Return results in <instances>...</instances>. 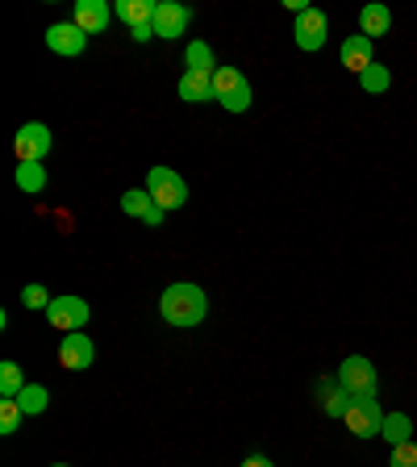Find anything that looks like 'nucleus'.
Segmentation results:
<instances>
[{"label": "nucleus", "mask_w": 417, "mask_h": 467, "mask_svg": "<svg viewBox=\"0 0 417 467\" xmlns=\"http://www.w3.org/2000/svg\"><path fill=\"white\" fill-rule=\"evenodd\" d=\"M159 313H163V321H172V326H201L204 313H209V296H204V288H196V284H172V288L159 296Z\"/></svg>", "instance_id": "obj_1"}, {"label": "nucleus", "mask_w": 417, "mask_h": 467, "mask_svg": "<svg viewBox=\"0 0 417 467\" xmlns=\"http://www.w3.org/2000/svg\"><path fill=\"white\" fill-rule=\"evenodd\" d=\"M146 192H151V201H155L159 209H184L188 204L184 175L172 171V167H151V171H146Z\"/></svg>", "instance_id": "obj_2"}, {"label": "nucleus", "mask_w": 417, "mask_h": 467, "mask_svg": "<svg viewBox=\"0 0 417 467\" xmlns=\"http://www.w3.org/2000/svg\"><path fill=\"white\" fill-rule=\"evenodd\" d=\"M214 92H217V105L230 109V113H246V109H251V79L238 67H217Z\"/></svg>", "instance_id": "obj_3"}, {"label": "nucleus", "mask_w": 417, "mask_h": 467, "mask_svg": "<svg viewBox=\"0 0 417 467\" xmlns=\"http://www.w3.org/2000/svg\"><path fill=\"white\" fill-rule=\"evenodd\" d=\"M339 384L355 400H376L380 376H376V368H371V359H363V355H350V359H342V368H339Z\"/></svg>", "instance_id": "obj_4"}, {"label": "nucleus", "mask_w": 417, "mask_h": 467, "mask_svg": "<svg viewBox=\"0 0 417 467\" xmlns=\"http://www.w3.org/2000/svg\"><path fill=\"white\" fill-rule=\"evenodd\" d=\"M47 321L63 334H76L92 321V309H88V301H79V296H55L47 309Z\"/></svg>", "instance_id": "obj_5"}, {"label": "nucleus", "mask_w": 417, "mask_h": 467, "mask_svg": "<svg viewBox=\"0 0 417 467\" xmlns=\"http://www.w3.org/2000/svg\"><path fill=\"white\" fill-rule=\"evenodd\" d=\"M50 146H55V138H50V130L42 121H26L17 130V138H13V150H17L21 163H42Z\"/></svg>", "instance_id": "obj_6"}, {"label": "nucleus", "mask_w": 417, "mask_h": 467, "mask_svg": "<svg viewBox=\"0 0 417 467\" xmlns=\"http://www.w3.org/2000/svg\"><path fill=\"white\" fill-rule=\"evenodd\" d=\"M193 26V9L175 5V0H159L155 5V34L159 38H184Z\"/></svg>", "instance_id": "obj_7"}, {"label": "nucleus", "mask_w": 417, "mask_h": 467, "mask_svg": "<svg viewBox=\"0 0 417 467\" xmlns=\"http://www.w3.org/2000/svg\"><path fill=\"white\" fill-rule=\"evenodd\" d=\"M347 430L355 438H376L380 434V426H384V409L376 405V400H350V409H347Z\"/></svg>", "instance_id": "obj_8"}, {"label": "nucleus", "mask_w": 417, "mask_h": 467, "mask_svg": "<svg viewBox=\"0 0 417 467\" xmlns=\"http://www.w3.org/2000/svg\"><path fill=\"white\" fill-rule=\"evenodd\" d=\"M297 47L301 50H321L326 47V34H330V21H326V13L321 9H305L301 17H297Z\"/></svg>", "instance_id": "obj_9"}, {"label": "nucleus", "mask_w": 417, "mask_h": 467, "mask_svg": "<svg viewBox=\"0 0 417 467\" xmlns=\"http://www.w3.org/2000/svg\"><path fill=\"white\" fill-rule=\"evenodd\" d=\"M92 359H97V347H92V338L88 334H68V338L58 342V363L68 371H84V368H92Z\"/></svg>", "instance_id": "obj_10"}, {"label": "nucleus", "mask_w": 417, "mask_h": 467, "mask_svg": "<svg viewBox=\"0 0 417 467\" xmlns=\"http://www.w3.org/2000/svg\"><path fill=\"white\" fill-rule=\"evenodd\" d=\"M47 47L55 50V55H84L88 34L76 26V21H58V26L47 29Z\"/></svg>", "instance_id": "obj_11"}, {"label": "nucleus", "mask_w": 417, "mask_h": 467, "mask_svg": "<svg viewBox=\"0 0 417 467\" xmlns=\"http://www.w3.org/2000/svg\"><path fill=\"white\" fill-rule=\"evenodd\" d=\"M342 67L347 71H355V76H363V71L376 63V42L371 38H363V34H350L347 42H342Z\"/></svg>", "instance_id": "obj_12"}, {"label": "nucleus", "mask_w": 417, "mask_h": 467, "mask_svg": "<svg viewBox=\"0 0 417 467\" xmlns=\"http://www.w3.org/2000/svg\"><path fill=\"white\" fill-rule=\"evenodd\" d=\"M109 17H113V9H109L105 0H76V13H71V21H76L84 34H105Z\"/></svg>", "instance_id": "obj_13"}, {"label": "nucleus", "mask_w": 417, "mask_h": 467, "mask_svg": "<svg viewBox=\"0 0 417 467\" xmlns=\"http://www.w3.org/2000/svg\"><path fill=\"white\" fill-rule=\"evenodd\" d=\"M350 400H355V397L342 389L339 379H321V384H318V409L326 413V418H347Z\"/></svg>", "instance_id": "obj_14"}, {"label": "nucleus", "mask_w": 417, "mask_h": 467, "mask_svg": "<svg viewBox=\"0 0 417 467\" xmlns=\"http://www.w3.org/2000/svg\"><path fill=\"white\" fill-rule=\"evenodd\" d=\"M180 100H188V105H204V100H217V92H214V71H184V79H180Z\"/></svg>", "instance_id": "obj_15"}, {"label": "nucleus", "mask_w": 417, "mask_h": 467, "mask_svg": "<svg viewBox=\"0 0 417 467\" xmlns=\"http://www.w3.org/2000/svg\"><path fill=\"white\" fill-rule=\"evenodd\" d=\"M360 29H363V38H384V34H392V9L389 5H363L360 13Z\"/></svg>", "instance_id": "obj_16"}, {"label": "nucleus", "mask_w": 417, "mask_h": 467, "mask_svg": "<svg viewBox=\"0 0 417 467\" xmlns=\"http://www.w3.org/2000/svg\"><path fill=\"white\" fill-rule=\"evenodd\" d=\"M117 17L126 21L130 29H142V26H155V0H117Z\"/></svg>", "instance_id": "obj_17"}, {"label": "nucleus", "mask_w": 417, "mask_h": 467, "mask_svg": "<svg viewBox=\"0 0 417 467\" xmlns=\"http://www.w3.org/2000/svg\"><path fill=\"white\" fill-rule=\"evenodd\" d=\"M380 438L389 447H401V442H413V421L405 413H384V426H380Z\"/></svg>", "instance_id": "obj_18"}, {"label": "nucleus", "mask_w": 417, "mask_h": 467, "mask_svg": "<svg viewBox=\"0 0 417 467\" xmlns=\"http://www.w3.org/2000/svg\"><path fill=\"white\" fill-rule=\"evenodd\" d=\"M21 389H26V371H21L13 359H5V363H0V397H5V400H17Z\"/></svg>", "instance_id": "obj_19"}, {"label": "nucleus", "mask_w": 417, "mask_h": 467, "mask_svg": "<svg viewBox=\"0 0 417 467\" xmlns=\"http://www.w3.org/2000/svg\"><path fill=\"white\" fill-rule=\"evenodd\" d=\"M17 405H21V413H26V418H38V413H47L50 392L42 389V384H26V389H21V397H17Z\"/></svg>", "instance_id": "obj_20"}, {"label": "nucleus", "mask_w": 417, "mask_h": 467, "mask_svg": "<svg viewBox=\"0 0 417 467\" xmlns=\"http://www.w3.org/2000/svg\"><path fill=\"white\" fill-rule=\"evenodd\" d=\"M17 188L29 196H38L42 188H47V167L42 163H21L17 167Z\"/></svg>", "instance_id": "obj_21"}, {"label": "nucleus", "mask_w": 417, "mask_h": 467, "mask_svg": "<svg viewBox=\"0 0 417 467\" xmlns=\"http://www.w3.org/2000/svg\"><path fill=\"white\" fill-rule=\"evenodd\" d=\"M389 84H392V71L384 67V63H371V67L360 76V88H363V92H371V97L389 92Z\"/></svg>", "instance_id": "obj_22"}, {"label": "nucleus", "mask_w": 417, "mask_h": 467, "mask_svg": "<svg viewBox=\"0 0 417 467\" xmlns=\"http://www.w3.org/2000/svg\"><path fill=\"white\" fill-rule=\"evenodd\" d=\"M151 209H155V201H151V192H146V188H130V192L121 196V213H126V217H146Z\"/></svg>", "instance_id": "obj_23"}, {"label": "nucleus", "mask_w": 417, "mask_h": 467, "mask_svg": "<svg viewBox=\"0 0 417 467\" xmlns=\"http://www.w3.org/2000/svg\"><path fill=\"white\" fill-rule=\"evenodd\" d=\"M184 63H188V71H217V63H214V50L204 47V42H188V50H184Z\"/></svg>", "instance_id": "obj_24"}, {"label": "nucleus", "mask_w": 417, "mask_h": 467, "mask_svg": "<svg viewBox=\"0 0 417 467\" xmlns=\"http://www.w3.org/2000/svg\"><path fill=\"white\" fill-rule=\"evenodd\" d=\"M21 405L17 400H0V434H17V426H21Z\"/></svg>", "instance_id": "obj_25"}, {"label": "nucleus", "mask_w": 417, "mask_h": 467, "mask_svg": "<svg viewBox=\"0 0 417 467\" xmlns=\"http://www.w3.org/2000/svg\"><path fill=\"white\" fill-rule=\"evenodd\" d=\"M21 301H26V309H50L55 296H50L42 284H26V288H21Z\"/></svg>", "instance_id": "obj_26"}, {"label": "nucleus", "mask_w": 417, "mask_h": 467, "mask_svg": "<svg viewBox=\"0 0 417 467\" xmlns=\"http://www.w3.org/2000/svg\"><path fill=\"white\" fill-rule=\"evenodd\" d=\"M389 467H417V442H401V447H392Z\"/></svg>", "instance_id": "obj_27"}, {"label": "nucleus", "mask_w": 417, "mask_h": 467, "mask_svg": "<svg viewBox=\"0 0 417 467\" xmlns=\"http://www.w3.org/2000/svg\"><path fill=\"white\" fill-rule=\"evenodd\" d=\"M163 217H167V209H159V204H155V209H151L142 222H146V225H163Z\"/></svg>", "instance_id": "obj_28"}, {"label": "nucleus", "mask_w": 417, "mask_h": 467, "mask_svg": "<svg viewBox=\"0 0 417 467\" xmlns=\"http://www.w3.org/2000/svg\"><path fill=\"white\" fill-rule=\"evenodd\" d=\"M243 467H276L272 459H263V455H251V459H243Z\"/></svg>", "instance_id": "obj_29"}, {"label": "nucleus", "mask_w": 417, "mask_h": 467, "mask_svg": "<svg viewBox=\"0 0 417 467\" xmlns=\"http://www.w3.org/2000/svg\"><path fill=\"white\" fill-rule=\"evenodd\" d=\"M50 467H68V463H50Z\"/></svg>", "instance_id": "obj_30"}]
</instances>
